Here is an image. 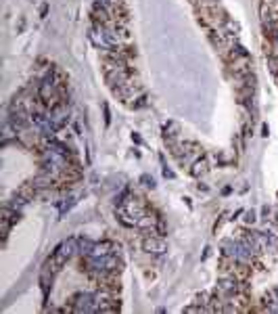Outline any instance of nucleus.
Segmentation results:
<instances>
[{"mask_svg": "<svg viewBox=\"0 0 278 314\" xmlns=\"http://www.w3.org/2000/svg\"><path fill=\"white\" fill-rule=\"evenodd\" d=\"M142 247H144V251H149V254H163V251H166V241H163V237L153 233V235H146L144 237Z\"/></svg>", "mask_w": 278, "mask_h": 314, "instance_id": "nucleus-1", "label": "nucleus"}, {"mask_svg": "<svg viewBox=\"0 0 278 314\" xmlns=\"http://www.w3.org/2000/svg\"><path fill=\"white\" fill-rule=\"evenodd\" d=\"M205 172H207V161H205V159H201V161L197 159L195 165H193V176L199 178V176H201V174H205Z\"/></svg>", "mask_w": 278, "mask_h": 314, "instance_id": "nucleus-3", "label": "nucleus"}, {"mask_svg": "<svg viewBox=\"0 0 278 314\" xmlns=\"http://www.w3.org/2000/svg\"><path fill=\"white\" fill-rule=\"evenodd\" d=\"M107 254H115V243H111V241L94 243V247H92V251H90V256H94V258L107 256Z\"/></svg>", "mask_w": 278, "mask_h": 314, "instance_id": "nucleus-2", "label": "nucleus"}, {"mask_svg": "<svg viewBox=\"0 0 278 314\" xmlns=\"http://www.w3.org/2000/svg\"><path fill=\"white\" fill-rule=\"evenodd\" d=\"M245 220H247V224H253V222H255V212H253V209H251V212H247Z\"/></svg>", "mask_w": 278, "mask_h": 314, "instance_id": "nucleus-4", "label": "nucleus"}, {"mask_svg": "<svg viewBox=\"0 0 278 314\" xmlns=\"http://www.w3.org/2000/svg\"><path fill=\"white\" fill-rule=\"evenodd\" d=\"M105 124H107V126L111 124V118H109V107H107V105H105Z\"/></svg>", "mask_w": 278, "mask_h": 314, "instance_id": "nucleus-5", "label": "nucleus"}, {"mask_svg": "<svg viewBox=\"0 0 278 314\" xmlns=\"http://www.w3.org/2000/svg\"><path fill=\"white\" fill-rule=\"evenodd\" d=\"M46 11H48V4H44L40 8V17H46Z\"/></svg>", "mask_w": 278, "mask_h": 314, "instance_id": "nucleus-6", "label": "nucleus"}]
</instances>
